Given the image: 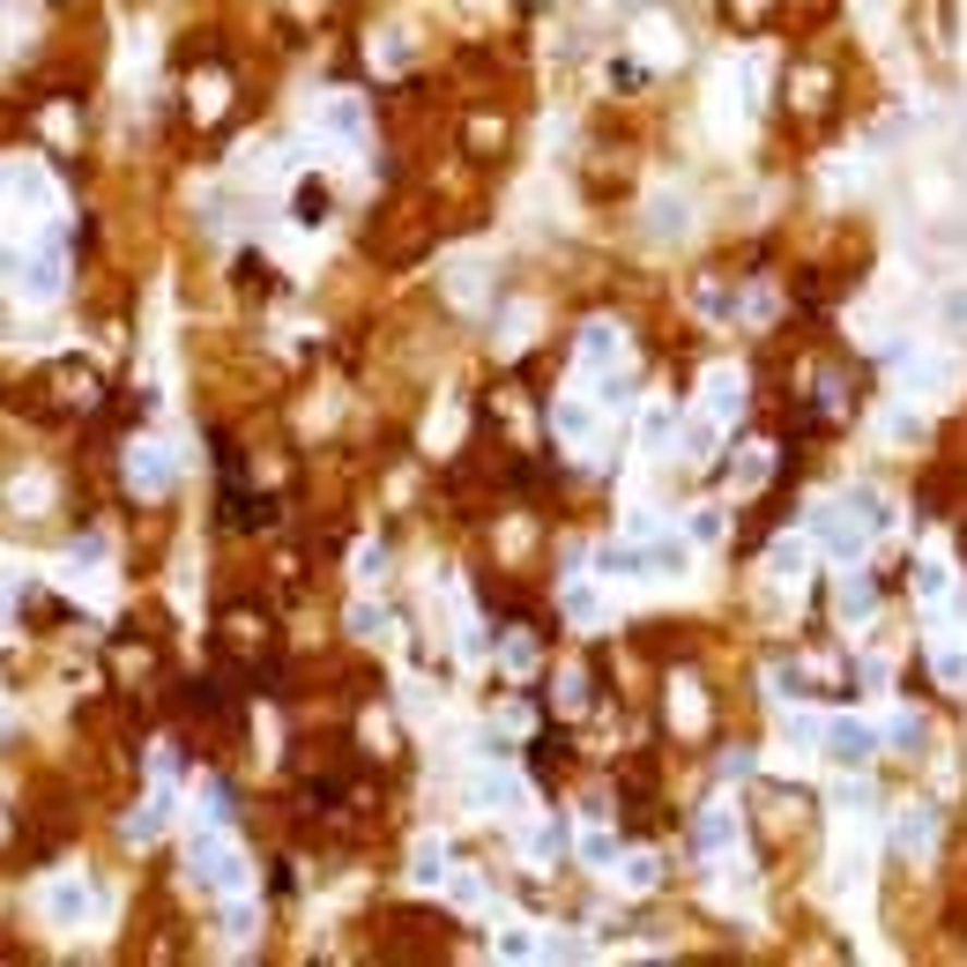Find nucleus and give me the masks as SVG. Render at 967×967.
I'll return each instance as SVG.
<instances>
[{"instance_id":"f257e3e1","label":"nucleus","mask_w":967,"mask_h":967,"mask_svg":"<svg viewBox=\"0 0 967 967\" xmlns=\"http://www.w3.org/2000/svg\"><path fill=\"white\" fill-rule=\"evenodd\" d=\"M194 879L209 885V893H239V885H246V856H239V842L202 834V842H194Z\"/></svg>"},{"instance_id":"f03ea898","label":"nucleus","mask_w":967,"mask_h":967,"mask_svg":"<svg viewBox=\"0 0 967 967\" xmlns=\"http://www.w3.org/2000/svg\"><path fill=\"white\" fill-rule=\"evenodd\" d=\"M15 283H23V298H31V305H52V298H60V283H68V261H60V246L31 253V268H23Z\"/></svg>"},{"instance_id":"7ed1b4c3","label":"nucleus","mask_w":967,"mask_h":967,"mask_svg":"<svg viewBox=\"0 0 967 967\" xmlns=\"http://www.w3.org/2000/svg\"><path fill=\"white\" fill-rule=\"evenodd\" d=\"M89 908H97V893H89L83 879H60V885H45V916H52L60 930H75V923L89 916Z\"/></svg>"},{"instance_id":"20e7f679","label":"nucleus","mask_w":967,"mask_h":967,"mask_svg":"<svg viewBox=\"0 0 967 967\" xmlns=\"http://www.w3.org/2000/svg\"><path fill=\"white\" fill-rule=\"evenodd\" d=\"M126 484H134L142 499L171 492V462H165V447H134V455H126Z\"/></svg>"},{"instance_id":"39448f33","label":"nucleus","mask_w":967,"mask_h":967,"mask_svg":"<svg viewBox=\"0 0 967 967\" xmlns=\"http://www.w3.org/2000/svg\"><path fill=\"white\" fill-rule=\"evenodd\" d=\"M826 745H834V759H842V766H871V752H879V729H871V722H834V729H826Z\"/></svg>"},{"instance_id":"423d86ee","label":"nucleus","mask_w":967,"mask_h":967,"mask_svg":"<svg viewBox=\"0 0 967 967\" xmlns=\"http://www.w3.org/2000/svg\"><path fill=\"white\" fill-rule=\"evenodd\" d=\"M469 803H476V811H513V803H521V782L499 774V766H484V774L469 782Z\"/></svg>"},{"instance_id":"0eeeda50","label":"nucleus","mask_w":967,"mask_h":967,"mask_svg":"<svg viewBox=\"0 0 967 967\" xmlns=\"http://www.w3.org/2000/svg\"><path fill=\"white\" fill-rule=\"evenodd\" d=\"M321 126H328V134H336V142H365V105H358V97H328V105H321Z\"/></svg>"},{"instance_id":"6e6552de","label":"nucleus","mask_w":967,"mask_h":967,"mask_svg":"<svg viewBox=\"0 0 967 967\" xmlns=\"http://www.w3.org/2000/svg\"><path fill=\"white\" fill-rule=\"evenodd\" d=\"M581 365H589V373H611V365H618V328H611V321L581 328Z\"/></svg>"},{"instance_id":"1a4fd4ad","label":"nucleus","mask_w":967,"mask_h":967,"mask_svg":"<svg viewBox=\"0 0 967 967\" xmlns=\"http://www.w3.org/2000/svg\"><path fill=\"white\" fill-rule=\"evenodd\" d=\"M729 842H737V819H729V811H708V819L692 826V848H700V856H722Z\"/></svg>"},{"instance_id":"9d476101","label":"nucleus","mask_w":967,"mask_h":967,"mask_svg":"<svg viewBox=\"0 0 967 967\" xmlns=\"http://www.w3.org/2000/svg\"><path fill=\"white\" fill-rule=\"evenodd\" d=\"M930 842H938V819H930V803H908V819H900V848H908V856H923Z\"/></svg>"},{"instance_id":"9b49d317","label":"nucleus","mask_w":967,"mask_h":967,"mask_svg":"<svg viewBox=\"0 0 967 967\" xmlns=\"http://www.w3.org/2000/svg\"><path fill=\"white\" fill-rule=\"evenodd\" d=\"M737 402H745V379H737V373H715V379H708V418H737Z\"/></svg>"},{"instance_id":"f8f14e48","label":"nucleus","mask_w":967,"mask_h":967,"mask_svg":"<svg viewBox=\"0 0 967 967\" xmlns=\"http://www.w3.org/2000/svg\"><path fill=\"white\" fill-rule=\"evenodd\" d=\"M165 819H171V789L157 782V797L142 803V819H134V842H149V834H165Z\"/></svg>"},{"instance_id":"ddd939ff","label":"nucleus","mask_w":967,"mask_h":967,"mask_svg":"<svg viewBox=\"0 0 967 967\" xmlns=\"http://www.w3.org/2000/svg\"><path fill=\"white\" fill-rule=\"evenodd\" d=\"M551 424H558V439H573V447H581V439L595 432V418L581 410V402H558V410H551Z\"/></svg>"},{"instance_id":"4468645a","label":"nucleus","mask_w":967,"mask_h":967,"mask_svg":"<svg viewBox=\"0 0 967 967\" xmlns=\"http://www.w3.org/2000/svg\"><path fill=\"white\" fill-rule=\"evenodd\" d=\"M410 879H418V885H439V879H447V848H439V842H418V871H410Z\"/></svg>"},{"instance_id":"2eb2a0df","label":"nucleus","mask_w":967,"mask_h":967,"mask_svg":"<svg viewBox=\"0 0 967 967\" xmlns=\"http://www.w3.org/2000/svg\"><path fill=\"white\" fill-rule=\"evenodd\" d=\"M670 231H685V202H655V216H648V239H670Z\"/></svg>"},{"instance_id":"dca6fc26","label":"nucleus","mask_w":967,"mask_h":967,"mask_svg":"<svg viewBox=\"0 0 967 967\" xmlns=\"http://www.w3.org/2000/svg\"><path fill=\"white\" fill-rule=\"evenodd\" d=\"M566 618H573V626H595V618H603V595H595V589H566Z\"/></svg>"},{"instance_id":"f3484780","label":"nucleus","mask_w":967,"mask_h":967,"mask_svg":"<svg viewBox=\"0 0 967 967\" xmlns=\"http://www.w3.org/2000/svg\"><path fill=\"white\" fill-rule=\"evenodd\" d=\"M916 595H923V603H945V595H953V581H945V566H916Z\"/></svg>"},{"instance_id":"a211bd4d","label":"nucleus","mask_w":967,"mask_h":967,"mask_svg":"<svg viewBox=\"0 0 967 967\" xmlns=\"http://www.w3.org/2000/svg\"><path fill=\"white\" fill-rule=\"evenodd\" d=\"M298 223H328V186H298Z\"/></svg>"},{"instance_id":"6ab92c4d","label":"nucleus","mask_w":967,"mask_h":967,"mask_svg":"<svg viewBox=\"0 0 967 967\" xmlns=\"http://www.w3.org/2000/svg\"><path fill=\"white\" fill-rule=\"evenodd\" d=\"M871 603H879V581H848V589H842V611H848V618H863Z\"/></svg>"},{"instance_id":"aec40b11","label":"nucleus","mask_w":967,"mask_h":967,"mask_svg":"<svg viewBox=\"0 0 967 967\" xmlns=\"http://www.w3.org/2000/svg\"><path fill=\"white\" fill-rule=\"evenodd\" d=\"M618 879H626V885H640V893H648V885H655V856H626V871H618Z\"/></svg>"},{"instance_id":"412c9836","label":"nucleus","mask_w":967,"mask_h":967,"mask_svg":"<svg viewBox=\"0 0 967 967\" xmlns=\"http://www.w3.org/2000/svg\"><path fill=\"white\" fill-rule=\"evenodd\" d=\"M581 700H589V677L566 670V677H558V708H581Z\"/></svg>"},{"instance_id":"4be33fe9","label":"nucleus","mask_w":967,"mask_h":967,"mask_svg":"<svg viewBox=\"0 0 967 967\" xmlns=\"http://www.w3.org/2000/svg\"><path fill=\"white\" fill-rule=\"evenodd\" d=\"M581 856H589V863H611V856H618V842H611V834H589V842H581Z\"/></svg>"},{"instance_id":"5701e85b","label":"nucleus","mask_w":967,"mask_h":967,"mask_svg":"<svg viewBox=\"0 0 967 967\" xmlns=\"http://www.w3.org/2000/svg\"><path fill=\"white\" fill-rule=\"evenodd\" d=\"M8 729H15V722H8V708H0V737H8Z\"/></svg>"}]
</instances>
